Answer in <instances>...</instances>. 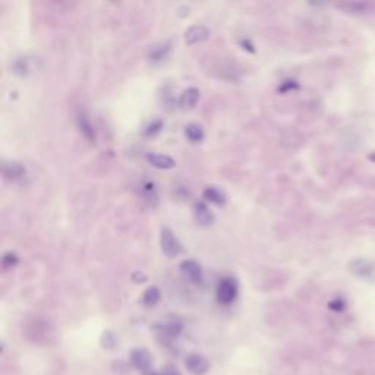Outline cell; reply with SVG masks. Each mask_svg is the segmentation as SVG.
<instances>
[{
    "label": "cell",
    "instance_id": "cell-4",
    "mask_svg": "<svg viewBox=\"0 0 375 375\" xmlns=\"http://www.w3.org/2000/svg\"><path fill=\"white\" fill-rule=\"evenodd\" d=\"M180 273L183 274V277L186 280H189L194 285H202V282H204V274H202L201 267L198 263H195L192 260H185L180 264Z\"/></svg>",
    "mask_w": 375,
    "mask_h": 375
},
{
    "label": "cell",
    "instance_id": "cell-8",
    "mask_svg": "<svg viewBox=\"0 0 375 375\" xmlns=\"http://www.w3.org/2000/svg\"><path fill=\"white\" fill-rule=\"evenodd\" d=\"M147 160L151 166H154L157 169H163V170H167V169H172L175 167V160L169 155L164 154H155V153H148L147 154Z\"/></svg>",
    "mask_w": 375,
    "mask_h": 375
},
{
    "label": "cell",
    "instance_id": "cell-1",
    "mask_svg": "<svg viewBox=\"0 0 375 375\" xmlns=\"http://www.w3.org/2000/svg\"><path fill=\"white\" fill-rule=\"evenodd\" d=\"M160 245H161V251L166 257L169 258H175L177 255H180L183 252V246L179 242L175 233L169 229L164 227L161 230V236H160Z\"/></svg>",
    "mask_w": 375,
    "mask_h": 375
},
{
    "label": "cell",
    "instance_id": "cell-10",
    "mask_svg": "<svg viewBox=\"0 0 375 375\" xmlns=\"http://www.w3.org/2000/svg\"><path fill=\"white\" fill-rule=\"evenodd\" d=\"M3 173L7 179L18 180L25 176V167L19 163H7L3 166Z\"/></svg>",
    "mask_w": 375,
    "mask_h": 375
},
{
    "label": "cell",
    "instance_id": "cell-22",
    "mask_svg": "<svg viewBox=\"0 0 375 375\" xmlns=\"http://www.w3.org/2000/svg\"><path fill=\"white\" fill-rule=\"evenodd\" d=\"M370 158H371V160H374V161H375V154H374V155H371V157H370Z\"/></svg>",
    "mask_w": 375,
    "mask_h": 375
},
{
    "label": "cell",
    "instance_id": "cell-11",
    "mask_svg": "<svg viewBox=\"0 0 375 375\" xmlns=\"http://www.w3.org/2000/svg\"><path fill=\"white\" fill-rule=\"evenodd\" d=\"M78 126L81 129L82 135L88 139L89 142H94L95 141V132H94V128L89 122V119L84 114V113H79L78 114Z\"/></svg>",
    "mask_w": 375,
    "mask_h": 375
},
{
    "label": "cell",
    "instance_id": "cell-21",
    "mask_svg": "<svg viewBox=\"0 0 375 375\" xmlns=\"http://www.w3.org/2000/svg\"><path fill=\"white\" fill-rule=\"evenodd\" d=\"M160 375H180V373L175 367H167V368H164L163 373H160Z\"/></svg>",
    "mask_w": 375,
    "mask_h": 375
},
{
    "label": "cell",
    "instance_id": "cell-20",
    "mask_svg": "<svg viewBox=\"0 0 375 375\" xmlns=\"http://www.w3.org/2000/svg\"><path fill=\"white\" fill-rule=\"evenodd\" d=\"M295 88H298V84H296L295 81H285V82L280 85L279 91H280V92H286V91H289V89H295Z\"/></svg>",
    "mask_w": 375,
    "mask_h": 375
},
{
    "label": "cell",
    "instance_id": "cell-18",
    "mask_svg": "<svg viewBox=\"0 0 375 375\" xmlns=\"http://www.w3.org/2000/svg\"><path fill=\"white\" fill-rule=\"evenodd\" d=\"M16 264H18V257L13 252H7L3 255V265L4 267L9 268V267H15Z\"/></svg>",
    "mask_w": 375,
    "mask_h": 375
},
{
    "label": "cell",
    "instance_id": "cell-9",
    "mask_svg": "<svg viewBox=\"0 0 375 375\" xmlns=\"http://www.w3.org/2000/svg\"><path fill=\"white\" fill-rule=\"evenodd\" d=\"M199 100V91L197 88H194V87H191V88L185 89L183 92H182V95H180V100H179V106L182 107V109H192V107H195L197 106V103H198Z\"/></svg>",
    "mask_w": 375,
    "mask_h": 375
},
{
    "label": "cell",
    "instance_id": "cell-3",
    "mask_svg": "<svg viewBox=\"0 0 375 375\" xmlns=\"http://www.w3.org/2000/svg\"><path fill=\"white\" fill-rule=\"evenodd\" d=\"M185 367L186 370L194 375H204L208 373L210 364L208 361L198 353H191L185 358Z\"/></svg>",
    "mask_w": 375,
    "mask_h": 375
},
{
    "label": "cell",
    "instance_id": "cell-14",
    "mask_svg": "<svg viewBox=\"0 0 375 375\" xmlns=\"http://www.w3.org/2000/svg\"><path fill=\"white\" fill-rule=\"evenodd\" d=\"M202 197H204V199H207V201H210L213 204H217V205H223L224 201H226L224 194H221L217 188H213V186L205 188L204 192H202Z\"/></svg>",
    "mask_w": 375,
    "mask_h": 375
},
{
    "label": "cell",
    "instance_id": "cell-2",
    "mask_svg": "<svg viewBox=\"0 0 375 375\" xmlns=\"http://www.w3.org/2000/svg\"><path fill=\"white\" fill-rule=\"evenodd\" d=\"M238 296V283L232 277L223 279L217 287V301L221 305H230Z\"/></svg>",
    "mask_w": 375,
    "mask_h": 375
},
{
    "label": "cell",
    "instance_id": "cell-5",
    "mask_svg": "<svg viewBox=\"0 0 375 375\" xmlns=\"http://www.w3.org/2000/svg\"><path fill=\"white\" fill-rule=\"evenodd\" d=\"M151 355L147 349H142V348H138V349H133L131 352V364L136 370L139 371H147L150 370L151 367Z\"/></svg>",
    "mask_w": 375,
    "mask_h": 375
},
{
    "label": "cell",
    "instance_id": "cell-13",
    "mask_svg": "<svg viewBox=\"0 0 375 375\" xmlns=\"http://www.w3.org/2000/svg\"><path fill=\"white\" fill-rule=\"evenodd\" d=\"M170 51V44L169 43H161V44L154 45L150 51V59L153 62H161L167 57Z\"/></svg>",
    "mask_w": 375,
    "mask_h": 375
},
{
    "label": "cell",
    "instance_id": "cell-16",
    "mask_svg": "<svg viewBox=\"0 0 375 375\" xmlns=\"http://www.w3.org/2000/svg\"><path fill=\"white\" fill-rule=\"evenodd\" d=\"M164 331L169 334V336H177L180 331H182V324L179 321H172L169 323L166 327H164Z\"/></svg>",
    "mask_w": 375,
    "mask_h": 375
},
{
    "label": "cell",
    "instance_id": "cell-15",
    "mask_svg": "<svg viewBox=\"0 0 375 375\" xmlns=\"http://www.w3.org/2000/svg\"><path fill=\"white\" fill-rule=\"evenodd\" d=\"M160 301V290L155 286L148 287L142 296V302L145 307H154L155 304Z\"/></svg>",
    "mask_w": 375,
    "mask_h": 375
},
{
    "label": "cell",
    "instance_id": "cell-12",
    "mask_svg": "<svg viewBox=\"0 0 375 375\" xmlns=\"http://www.w3.org/2000/svg\"><path fill=\"white\" fill-rule=\"evenodd\" d=\"M185 135L191 142L198 144L204 139V129L199 126L198 123H189L185 126Z\"/></svg>",
    "mask_w": 375,
    "mask_h": 375
},
{
    "label": "cell",
    "instance_id": "cell-7",
    "mask_svg": "<svg viewBox=\"0 0 375 375\" xmlns=\"http://www.w3.org/2000/svg\"><path fill=\"white\" fill-rule=\"evenodd\" d=\"M195 219L198 221V224L207 227V226H211L214 223V214L210 211L207 204L201 201V202L195 204Z\"/></svg>",
    "mask_w": 375,
    "mask_h": 375
},
{
    "label": "cell",
    "instance_id": "cell-6",
    "mask_svg": "<svg viewBox=\"0 0 375 375\" xmlns=\"http://www.w3.org/2000/svg\"><path fill=\"white\" fill-rule=\"evenodd\" d=\"M210 32L205 26L202 25H194L191 26L186 32H185V43L186 44H197L202 43L208 38Z\"/></svg>",
    "mask_w": 375,
    "mask_h": 375
},
{
    "label": "cell",
    "instance_id": "cell-17",
    "mask_svg": "<svg viewBox=\"0 0 375 375\" xmlns=\"http://www.w3.org/2000/svg\"><path fill=\"white\" fill-rule=\"evenodd\" d=\"M161 126H163V122H161V120H153V122L147 126V129H145V135H147V136L155 135L157 132H160Z\"/></svg>",
    "mask_w": 375,
    "mask_h": 375
},
{
    "label": "cell",
    "instance_id": "cell-19",
    "mask_svg": "<svg viewBox=\"0 0 375 375\" xmlns=\"http://www.w3.org/2000/svg\"><path fill=\"white\" fill-rule=\"evenodd\" d=\"M329 307H330V309H333V311H336V312H342L343 309L346 308V304H345L342 299H334V301H331Z\"/></svg>",
    "mask_w": 375,
    "mask_h": 375
}]
</instances>
